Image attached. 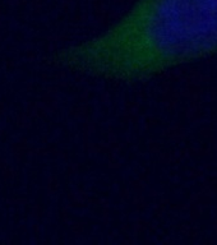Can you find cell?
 <instances>
[{
    "label": "cell",
    "instance_id": "obj_1",
    "mask_svg": "<svg viewBox=\"0 0 217 245\" xmlns=\"http://www.w3.org/2000/svg\"><path fill=\"white\" fill-rule=\"evenodd\" d=\"M217 56V0H135L101 33L63 49L61 67L114 83H141Z\"/></svg>",
    "mask_w": 217,
    "mask_h": 245
}]
</instances>
